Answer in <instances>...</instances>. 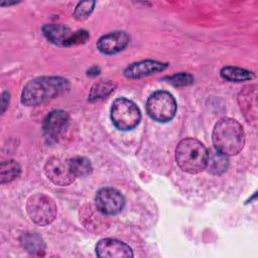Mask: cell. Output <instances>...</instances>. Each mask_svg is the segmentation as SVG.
<instances>
[{
  "label": "cell",
  "instance_id": "cell-17",
  "mask_svg": "<svg viewBox=\"0 0 258 258\" xmlns=\"http://www.w3.org/2000/svg\"><path fill=\"white\" fill-rule=\"evenodd\" d=\"M22 246L31 254L40 255L44 251L45 245L42 238L36 233H26L21 238Z\"/></svg>",
  "mask_w": 258,
  "mask_h": 258
},
{
  "label": "cell",
  "instance_id": "cell-21",
  "mask_svg": "<svg viewBox=\"0 0 258 258\" xmlns=\"http://www.w3.org/2000/svg\"><path fill=\"white\" fill-rule=\"evenodd\" d=\"M96 2L95 1H82L79 2L74 11V17L77 20H85L90 16L94 10Z\"/></svg>",
  "mask_w": 258,
  "mask_h": 258
},
{
  "label": "cell",
  "instance_id": "cell-12",
  "mask_svg": "<svg viewBox=\"0 0 258 258\" xmlns=\"http://www.w3.org/2000/svg\"><path fill=\"white\" fill-rule=\"evenodd\" d=\"M167 68V63L146 59L137 62H133L129 64L124 70V75L129 79H140L143 77H147L158 72H162Z\"/></svg>",
  "mask_w": 258,
  "mask_h": 258
},
{
  "label": "cell",
  "instance_id": "cell-14",
  "mask_svg": "<svg viewBox=\"0 0 258 258\" xmlns=\"http://www.w3.org/2000/svg\"><path fill=\"white\" fill-rule=\"evenodd\" d=\"M42 32L49 42L61 46L72 34L71 29L61 24H45L42 27Z\"/></svg>",
  "mask_w": 258,
  "mask_h": 258
},
{
  "label": "cell",
  "instance_id": "cell-2",
  "mask_svg": "<svg viewBox=\"0 0 258 258\" xmlns=\"http://www.w3.org/2000/svg\"><path fill=\"white\" fill-rule=\"evenodd\" d=\"M213 143L219 152L226 156L238 154L245 144V133L242 125L235 119L223 118L214 127Z\"/></svg>",
  "mask_w": 258,
  "mask_h": 258
},
{
  "label": "cell",
  "instance_id": "cell-7",
  "mask_svg": "<svg viewBox=\"0 0 258 258\" xmlns=\"http://www.w3.org/2000/svg\"><path fill=\"white\" fill-rule=\"evenodd\" d=\"M44 173L46 177L56 185L66 186L71 184L76 176L71 170L69 160L59 157H50L44 164Z\"/></svg>",
  "mask_w": 258,
  "mask_h": 258
},
{
  "label": "cell",
  "instance_id": "cell-19",
  "mask_svg": "<svg viewBox=\"0 0 258 258\" xmlns=\"http://www.w3.org/2000/svg\"><path fill=\"white\" fill-rule=\"evenodd\" d=\"M20 174L19 164L12 159L4 160L0 165V182L6 183L17 178Z\"/></svg>",
  "mask_w": 258,
  "mask_h": 258
},
{
  "label": "cell",
  "instance_id": "cell-5",
  "mask_svg": "<svg viewBox=\"0 0 258 258\" xmlns=\"http://www.w3.org/2000/svg\"><path fill=\"white\" fill-rule=\"evenodd\" d=\"M26 213L33 223L46 226L55 219L57 208L50 197L44 194H35L27 200Z\"/></svg>",
  "mask_w": 258,
  "mask_h": 258
},
{
  "label": "cell",
  "instance_id": "cell-22",
  "mask_svg": "<svg viewBox=\"0 0 258 258\" xmlns=\"http://www.w3.org/2000/svg\"><path fill=\"white\" fill-rule=\"evenodd\" d=\"M167 82L175 87H183L190 85L194 82V77L186 73H179L166 78Z\"/></svg>",
  "mask_w": 258,
  "mask_h": 258
},
{
  "label": "cell",
  "instance_id": "cell-20",
  "mask_svg": "<svg viewBox=\"0 0 258 258\" xmlns=\"http://www.w3.org/2000/svg\"><path fill=\"white\" fill-rule=\"evenodd\" d=\"M69 164L72 172L76 177L87 176L93 170V166L90 160L83 156H76L74 158L69 159Z\"/></svg>",
  "mask_w": 258,
  "mask_h": 258
},
{
  "label": "cell",
  "instance_id": "cell-6",
  "mask_svg": "<svg viewBox=\"0 0 258 258\" xmlns=\"http://www.w3.org/2000/svg\"><path fill=\"white\" fill-rule=\"evenodd\" d=\"M146 110L153 120L157 122H167L175 115L176 102L170 93L157 91L148 98Z\"/></svg>",
  "mask_w": 258,
  "mask_h": 258
},
{
  "label": "cell",
  "instance_id": "cell-10",
  "mask_svg": "<svg viewBox=\"0 0 258 258\" xmlns=\"http://www.w3.org/2000/svg\"><path fill=\"white\" fill-rule=\"evenodd\" d=\"M69 123V115L61 110L51 111L44 119L42 130L47 140H56Z\"/></svg>",
  "mask_w": 258,
  "mask_h": 258
},
{
  "label": "cell",
  "instance_id": "cell-3",
  "mask_svg": "<svg viewBox=\"0 0 258 258\" xmlns=\"http://www.w3.org/2000/svg\"><path fill=\"white\" fill-rule=\"evenodd\" d=\"M175 159L177 165L183 171L198 173L206 168L208 149L198 139L185 138L177 144Z\"/></svg>",
  "mask_w": 258,
  "mask_h": 258
},
{
  "label": "cell",
  "instance_id": "cell-16",
  "mask_svg": "<svg viewBox=\"0 0 258 258\" xmlns=\"http://www.w3.org/2000/svg\"><path fill=\"white\" fill-rule=\"evenodd\" d=\"M221 77L229 82H243L252 80L255 76L252 72L238 67H224L221 70Z\"/></svg>",
  "mask_w": 258,
  "mask_h": 258
},
{
  "label": "cell",
  "instance_id": "cell-1",
  "mask_svg": "<svg viewBox=\"0 0 258 258\" xmlns=\"http://www.w3.org/2000/svg\"><path fill=\"white\" fill-rule=\"evenodd\" d=\"M70 89L67 79L60 77H39L29 81L21 93V102L26 106H37L53 99Z\"/></svg>",
  "mask_w": 258,
  "mask_h": 258
},
{
  "label": "cell",
  "instance_id": "cell-15",
  "mask_svg": "<svg viewBox=\"0 0 258 258\" xmlns=\"http://www.w3.org/2000/svg\"><path fill=\"white\" fill-rule=\"evenodd\" d=\"M229 166L228 156L218 150L208 151V160L206 168L213 174H221L227 170Z\"/></svg>",
  "mask_w": 258,
  "mask_h": 258
},
{
  "label": "cell",
  "instance_id": "cell-11",
  "mask_svg": "<svg viewBox=\"0 0 258 258\" xmlns=\"http://www.w3.org/2000/svg\"><path fill=\"white\" fill-rule=\"evenodd\" d=\"M130 37L124 31H113L103 35L97 42L98 49L104 54H114L123 50L129 43Z\"/></svg>",
  "mask_w": 258,
  "mask_h": 258
},
{
  "label": "cell",
  "instance_id": "cell-13",
  "mask_svg": "<svg viewBox=\"0 0 258 258\" xmlns=\"http://www.w3.org/2000/svg\"><path fill=\"white\" fill-rule=\"evenodd\" d=\"M240 108L243 111L246 119L255 121L257 119V101H256V86L246 87L239 96Z\"/></svg>",
  "mask_w": 258,
  "mask_h": 258
},
{
  "label": "cell",
  "instance_id": "cell-9",
  "mask_svg": "<svg viewBox=\"0 0 258 258\" xmlns=\"http://www.w3.org/2000/svg\"><path fill=\"white\" fill-rule=\"evenodd\" d=\"M96 254L101 258L133 257L132 249L127 244L112 238L101 239L96 246Z\"/></svg>",
  "mask_w": 258,
  "mask_h": 258
},
{
  "label": "cell",
  "instance_id": "cell-24",
  "mask_svg": "<svg viewBox=\"0 0 258 258\" xmlns=\"http://www.w3.org/2000/svg\"><path fill=\"white\" fill-rule=\"evenodd\" d=\"M8 103H9V94L7 92H4L2 94V113L6 110Z\"/></svg>",
  "mask_w": 258,
  "mask_h": 258
},
{
  "label": "cell",
  "instance_id": "cell-4",
  "mask_svg": "<svg viewBox=\"0 0 258 258\" xmlns=\"http://www.w3.org/2000/svg\"><path fill=\"white\" fill-rule=\"evenodd\" d=\"M141 119L137 105L126 98L116 99L111 107V120L119 130H131L136 127Z\"/></svg>",
  "mask_w": 258,
  "mask_h": 258
},
{
  "label": "cell",
  "instance_id": "cell-8",
  "mask_svg": "<svg viewBox=\"0 0 258 258\" xmlns=\"http://www.w3.org/2000/svg\"><path fill=\"white\" fill-rule=\"evenodd\" d=\"M95 202L97 210L108 216L120 213L125 205V200L121 192L112 187H104L98 190Z\"/></svg>",
  "mask_w": 258,
  "mask_h": 258
},
{
  "label": "cell",
  "instance_id": "cell-18",
  "mask_svg": "<svg viewBox=\"0 0 258 258\" xmlns=\"http://www.w3.org/2000/svg\"><path fill=\"white\" fill-rule=\"evenodd\" d=\"M116 88V84L112 81H101L96 83L89 94V101L95 102L109 96Z\"/></svg>",
  "mask_w": 258,
  "mask_h": 258
},
{
  "label": "cell",
  "instance_id": "cell-23",
  "mask_svg": "<svg viewBox=\"0 0 258 258\" xmlns=\"http://www.w3.org/2000/svg\"><path fill=\"white\" fill-rule=\"evenodd\" d=\"M89 38H90V35L87 30H84V29L77 30L71 34V36L68 38V40L66 41L63 46H72V45L82 44V43L87 42L89 40Z\"/></svg>",
  "mask_w": 258,
  "mask_h": 258
}]
</instances>
